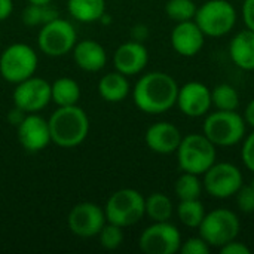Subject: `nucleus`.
Wrapping results in <instances>:
<instances>
[{"mask_svg": "<svg viewBox=\"0 0 254 254\" xmlns=\"http://www.w3.org/2000/svg\"><path fill=\"white\" fill-rule=\"evenodd\" d=\"M179 83L165 71H150L141 76L132 88L135 106L147 115H161L177 103Z\"/></svg>", "mask_w": 254, "mask_h": 254, "instance_id": "f257e3e1", "label": "nucleus"}, {"mask_svg": "<svg viewBox=\"0 0 254 254\" xmlns=\"http://www.w3.org/2000/svg\"><path fill=\"white\" fill-rule=\"evenodd\" d=\"M48 125L51 141L65 149L76 147L83 143L89 132V119L77 104L57 109L51 115Z\"/></svg>", "mask_w": 254, "mask_h": 254, "instance_id": "f03ea898", "label": "nucleus"}, {"mask_svg": "<svg viewBox=\"0 0 254 254\" xmlns=\"http://www.w3.org/2000/svg\"><path fill=\"white\" fill-rule=\"evenodd\" d=\"M247 124L237 110H216L205 115L202 134L216 147H232L246 137Z\"/></svg>", "mask_w": 254, "mask_h": 254, "instance_id": "7ed1b4c3", "label": "nucleus"}, {"mask_svg": "<svg viewBox=\"0 0 254 254\" xmlns=\"http://www.w3.org/2000/svg\"><path fill=\"white\" fill-rule=\"evenodd\" d=\"M176 153L179 168L198 176H202L217 159V147L202 132L185 135Z\"/></svg>", "mask_w": 254, "mask_h": 254, "instance_id": "20e7f679", "label": "nucleus"}, {"mask_svg": "<svg viewBox=\"0 0 254 254\" xmlns=\"http://www.w3.org/2000/svg\"><path fill=\"white\" fill-rule=\"evenodd\" d=\"M238 13L228 0H207L196 9L193 21L207 37H223L229 34L237 24Z\"/></svg>", "mask_w": 254, "mask_h": 254, "instance_id": "39448f33", "label": "nucleus"}, {"mask_svg": "<svg viewBox=\"0 0 254 254\" xmlns=\"http://www.w3.org/2000/svg\"><path fill=\"white\" fill-rule=\"evenodd\" d=\"M198 231L199 237L204 238L210 247L220 249L238 238L241 222L235 211L229 208H216L205 213Z\"/></svg>", "mask_w": 254, "mask_h": 254, "instance_id": "423d86ee", "label": "nucleus"}, {"mask_svg": "<svg viewBox=\"0 0 254 254\" xmlns=\"http://www.w3.org/2000/svg\"><path fill=\"white\" fill-rule=\"evenodd\" d=\"M146 198L135 189H121L110 195L104 213L109 223L128 228L138 223L144 214Z\"/></svg>", "mask_w": 254, "mask_h": 254, "instance_id": "0eeeda50", "label": "nucleus"}, {"mask_svg": "<svg viewBox=\"0 0 254 254\" xmlns=\"http://www.w3.org/2000/svg\"><path fill=\"white\" fill-rule=\"evenodd\" d=\"M37 68V55L25 43H13L0 55V74L10 83H19L34 76Z\"/></svg>", "mask_w": 254, "mask_h": 254, "instance_id": "6e6552de", "label": "nucleus"}, {"mask_svg": "<svg viewBox=\"0 0 254 254\" xmlns=\"http://www.w3.org/2000/svg\"><path fill=\"white\" fill-rule=\"evenodd\" d=\"M202 176L204 190L216 199L235 196L244 185L243 171L232 162H214Z\"/></svg>", "mask_w": 254, "mask_h": 254, "instance_id": "1a4fd4ad", "label": "nucleus"}, {"mask_svg": "<svg viewBox=\"0 0 254 254\" xmlns=\"http://www.w3.org/2000/svg\"><path fill=\"white\" fill-rule=\"evenodd\" d=\"M77 42L74 27L61 18H55L42 25L37 37L39 48L49 57H63L73 51Z\"/></svg>", "mask_w": 254, "mask_h": 254, "instance_id": "9d476101", "label": "nucleus"}, {"mask_svg": "<svg viewBox=\"0 0 254 254\" xmlns=\"http://www.w3.org/2000/svg\"><path fill=\"white\" fill-rule=\"evenodd\" d=\"M182 234L170 222H153L138 240V247L146 254H174L180 252Z\"/></svg>", "mask_w": 254, "mask_h": 254, "instance_id": "9b49d317", "label": "nucleus"}, {"mask_svg": "<svg viewBox=\"0 0 254 254\" xmlns=\"http://www.w3.org/2000/svg\"><path fill=\"white\" fill-rule=\"evenodd\" d=\"M107 223L104 210L94 202H80L71 208L67 217L68 229L82 238H91L100 234Z\"/></svg>", "mask_w": 254, "mask_h": 254, "instance_id": "f8f14e48", "label": "nucleus"}, {"mask_svg": "<svg viewBox=\"0 0 254 254\" xmlns=\"http://www.w3.org/2000/svg\"><path fill=\"white\" fill-rule=\"evenodd\" d=\"M13 104L22 112L34 113L48 106L51 101V83L42 77H28L19 83L13 91Z\"/></svg>", "mask_w": 254, "mask_h": 254, "instance_id": "ddd939ff", "label": "nucleus"}, {"mask_svg": "<svg viewBox=\"0 0 254 254\" xmlns=\"http://www.w3.org/2000/svg\"><path fill=\"white\" fill-rule=\"evenodd\" d=\"M176 106L188 118H202L213 107L211 89L202 82H188L179 86Z\"/></svg>", "mask_w": 254, "mask_h": 254, "instance_id": "4468645a", "label": "nucleus"}, {"mask_svg": "<svg viewBox=\"0 0 254 254\" xmlns=\"http://www.w3.org/2000/svg\"><path fill=\"white\" fill-rule=\"evenodd\" d=\"M19 144L28 152H40L51 143L48 121L42 116L30 113L18 124Z\"/></svg>", "mask_w": 254, "mask_h": 254, "instance_id": "2eb2a0df", "label": "nucleus"}, {"mask_svg": "<svg viewBox=\"0 0 254 254\" xmlns=\"http://www.w3.org/2000/svg\"><path fill=\"white\" fill-rule=\"evenodd\" d=\"M205 37L207 36L193 19L177 22L171 31V46L179 55L192 58L204 48Z\"/></svg>", "mask_w": 254, "mask_h": 254, "instance_id": "dca6fc26", "label": "nucleus"}, {"mask_svg": "<svg viewBox=\"0 0 254 254\" xmlns=\"http://www.w3.org/2000/svg\"><path fill=\"white\" fill-rule=\"evenodd\" d=\"M149 63V52L143 42L129 40L122 43L113 55V64L116 71L125 76L138 74L146 68Z\"/></svg>", "mask_w": 254, "mask_h": 254, "instance_id": "f3484780", "label": "nucleus"}, {"mask_svg": "<svg viewBox=\"0 0 254 254\" xmlns=\"http://www.w3.org/2000/svg\"><path fill=\"white\" fill-rule=\"evenodd\" d=\"M183 135L180 129L171 122H156L150 125L144 134V141L147 147L159 155H171L174 153L182 141Z\"/></svg>", "mask_w": 254, "mask_h": 254, "instance_id": "a211bd4d", "label": "nucleus"}, {"mask_svg": "<svg viewBox=\"0 0 254 254\" xmlns=\"http://www.w3.org/2000/svg\"><path fill=\"white\" fill-rule=\"evenodd\" d=\"M73 58L77 67L85 71H98L104 68L107 63V54L104 48L91 39L76 42L73 48Z\"/></svg>", "mask_w": 254, "mask_h": 254, "instance_id": "6ab92c4d", "label": "nucleus"}, {"mask_svg": "<svg viewBox=\"0 0 254 254\" xmlns=\"http://www.w3.org/2000/svg\"><path fill=\"white\" fill-rule=\"evenodd\" d=\"M229 57L232 63L244 70L254 71V31L244 28L229 42Z\"/></svg>", "mask_w": 254, "mask_h": 254, "instance_id": "aec40b11", "label": "nucleus"}, {"mask_svg": "<svg viewBox=\"0 0 254 254\" xmlns=\"http://www.w3.org/2000/svg\"><path fill=\"white\" fill-rule=\"evenodd\" d=\"M131 91L128 76L119 73V71H112L103 76L98 82V92L103 100L109 103H121L124 101Z\"/></svg>", "mask_w": 254, "mask_h": 254, "instance_id": "412c9836", "label": "nucleus"}, {"mask_svg": "<svg viewBox=\"0 0 254 254\" xmlns=\"http://www.w3.org/2000/svg\"><path fill=\"white\" fill-rule=\"evenodd\" d=\"M67 9L80 22H95L106 13V0H68Z\"/></svg>", "mask_w": 254, "mask_h": 254, "instance_id": "4be33fe9", "label": "nucleus"}, {"mask_svg": "<svg viewBox=\"0 0 254 254\" xmlns=\"http://www.w3.org/2000/svg\"><path fill=\"white\" fill-rule=\"evenodd\" d=\"M51 100L58 107L74 106L80 100V86L70 77H60L51 85Z\"/></svg>", "mask_w": 254, "mask_h": 254, "instance_id": "5701e85b", "label": "nucleus"}, {"mask_svg": "<svg viewBox=\"0 0 254 254\" xmlns=\"http://www.w3.org/2000/svg\"><path fill=\"white\" fill-rule=\"evenodd\" d=\"M144 214L152 222H170L174 214V205L168 195L155 192L146 198Z\"/></svg>", "mask_w": 254, "mask_h": 254, "instance_id": "b1692460", "label": "nucleus"}, {"mask_svg": "<svg viewBox=\"0 0 254 254\" xmlns=\"http://www.w3.org/2000/svg\"><path fill=\"white\" fill-rule=\"evenodd\" d=\"M176 213L182 225L189 229H198L207 211L199 199H189L180 201L176 208Z\"/></svg>", "mask_w": 254, "mask_h": 254, "instance_id": "393cba45", "label": "nucleus"}, {"mask_svg": "<svg viewBox=\"0 0 254 254\" xmlns=\"http://www.w3.org/2000/svg\"><path fill=\"white\" fill-rule=\"evenodd\" d=\"M202 190H204V186H202V180H199V176L186 173V171H182V174L179 176L174 185L176 196L180 201L199 199Z\"/></svg>", "mask_w": 254, "mask_h": 254, "instance_id": "a878e982", "label": "nucleus"}, {"mask_svg": "<svg viewBox=\"0 0 254 254\" xmlns=\"http://www.w3.org/2000/svg\"><path fill=\"white\" fill-rule=\"evenodd\" d=\"M240 94L231 83H219L211 89V101L216 110H238Z\"/></svg>", "mask_w": 254, "mask_h": 254, "instance_id": "bb28decb", "label": "nucleus"}, {"mask_svg": "<svg viewBox=\"0 0 254 254\" xmlns=\"http://www.w3.org/2000/svg\"><path fill=\"white\" fill-rule=\"evenodd\" d=\"M58 18V13L55 9H52L49 4H34L30 3L24 12H22V21L28 27L36 25H45L46 22Z\"/></svg>", "mask_w": 254, "mask_h": 254, "instance_id": "cd10ccee", "label": "nucleus"}, {"mask_svg": "<svg viewBox=\"0 0 254 254\" xmlns=\"http://www.w3.org/2000/svg\"><path fill=\"white\" fill-rule=\"evenodd\" d=\"M196 3L193 0H168L165 4V13L176 22L190 21L196 15Z\"/></svg>", "mask_w": 254, "mask_h": 254, "instance_id": "c85d7f7f", "label": "nucleus"}, {"mask_svg": "<svg viewBox=\"0 0 254 254\" xmlns=\"http://www.w3.org/2000/svg\"><path fill=\"white\" fill-rule=\"evenodd\" d=\"M122 229L124 228L107 222L98 234L101 247L106 250H116L124 243V231Z\"/></svg>", "mask_w": 254, "mask_h": 254, "instance_id": "c756f323", "label": "nucleus"}, {"mask_svg": "<svg viewBox=\"0 0 254 254\" xmlns=\"http://www.w3.org/2000/svg\"><path fill=\"white\" fill-rule=\"evenodd\" d=\"M237 207L241 213L250 214L254 213V190L250 185H243L240 190L235 193Z\"/></svg>", "mask_w": 254, "mask_h": 254, "instance_id": "7c9ffc66", "label": "nucleus"}, {"mask_svg": "<svg viewBox=\"0 0 254 254\" xmlns=\"http://www.w3.org/2000/svg\"><path fill=\"white\" fill-rule=\"evenodd\" d=\"M210 250H211V247L199 235L190 237L186 241H182V246H180L182 254H208Z\"/></svg>", "mask_w": 254, "mask_h": 254, "instance_id": "2f4dec72", "label": "nucleus"}, {"mask_svg": "<svg viewBox=\"0 0 254 254\" xmlns=\"http://www.w3.org/2000/svg\"><path fill=\"white\" fill-rule=\"evenodd\" d=\"M241 159L244 167L254 173V129L249 135L244 137L243 140V147H241Z\"/></svg>", "mask_w": 254, "mask_h": 254, "instance_id": "473e14b6", "label": "nucleus"}, {"mask_svg": "<svg viewBox=\"0 0 254 254\" xmlns=\"http://www.w3.org/2000/svg\"><path fill=\"white\" fill-rule=\"evenodd\" d=\"M219 250H220V253H223V254H250L252 253L250 247H249L247 244H244V243L238 241V240H234V241H231V243H228V244L222 246Z\"/></svg>", "mask_w": 254, "mask_h": 254, "instance_id": "72a5a7b5", "label": "nucleus"}, {"mask_svg": "<svg viewBox=\"0 0 254 254\" xmlns=\"http://www.w3.org/2000/svg\"><path fill=\"white\" fill-rule=\"evenodd\" d=\"M243 19L246 28L254 31V0H244L243 3Z\"/></svg>", "mask_w": 254, "mask_h": 254, "instance_id": "f704fd0d", "label": "nucleus"}, {"mask_svg": "<svg viewBox=\"0 0 254 254\" xmlns=\"http://www.w3.org/2000/svg\"><path fill=\"white\" fill-rule=\"evenodd\" d=\"M147 36H149V30H147V27L143 25V24H138V25H135V27L132 28V39H134V40L143 42Z\"/></svg>", "mask_w": 254, "mask_h": 254, "instance_id": "c9c22d12", "label": "nucleus"}, {"mask_svg": "<svg viewBox=\"0 0 254 254\" xmlns=\"http://www.w3.org/2000/svg\"><path fill=\"white\" fill-rule=\"evenodd\" d=\"M13 9L12 0H0V21H4Z\"/></svg>", "mask_w": 254, "mask_h": 254, "instance_id": "e433bc0d", "label": "nucleus"}, {"mask_svg": "<svg viewBox=\"0 0 254 254\" xmlns=\"http://www.w3.org/2000/svg\"><path fill=\"white\" fill-rule=\"evenodd\" d=\"M244 121L247 125H250L254 129V98L247 104L246 112H244Z\"/></svg>", "mask_w": 254, "mask_h": 254, "instance_id": "4c0bfd02", "label": "nucleus"}, {"mask_svg": "<svg viewBox=\"0 0 254 254\" xmlns=\"http://www.w3.org/2000/svg\"><path fill=\"white\" fill-rule=\"evenodd\" d=\"M22 113H24V112H22V110H19L18 107H16L13 112L10 110V113H9V122L18 127V124L24 119V115H22Z\"/></svg>", "mask_w": 254, "mask_h": 254, "instance_id": "58836bf2", "label": "nucleus"}, {"mask_svg": "<svg viewBox=\"0 0 254 254\" xmlns=\"http://www.w3.org/2000/svg\"><path fill=\"white\" fill-rule=\"evenodd\" d=\"M52 0H28V3H34V4H49Z\"/></svg>", "mask_w": 254, "mask_h": 254, "instance_id": "ea45409f", "label": "nucleus"}, {"mask_svg": "<svg viewBox=\"0 0 254 254\" xmlns=\"http://www.w3.org/2000/svg\"><path fill=\"white\" fill-rule=\"evenodd\" d=\"M250 186L253 188V190H254V179H253V180H252V183H250Z\"/></svg>", "mask_w": 254, "mask_h": 254, "instance_id": "a19ab883", "label": "nucleus"}]
</instances>
